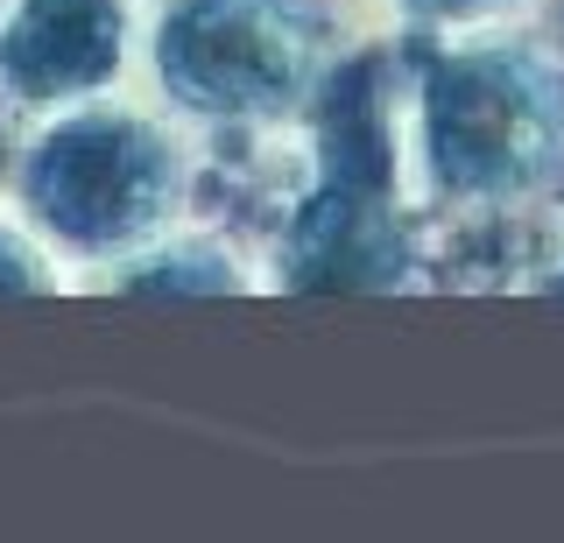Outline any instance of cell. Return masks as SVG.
Segmentation results:
<instances>
[{
    "mask_svg": "<svg viewBox=\"0 0 564 543\" xmlns=\"http://www.w3.org/2000/svg\"><path fill=\"white\" fill-rule=\"evenodd\" d=\"M8 205L64 269H113L184 226L191 149L163 113L99 93L29 120V142L8 155Z\"/></svg>",
    "mask_w": 564,
    "mask_h": 543,
    "instance_id": "cell-2",
    "label": "cell"
},
{
    "mask_svg": "<svg viewBox=\"0 0 564 543\" xmlns=\"http://www.w3.org/2000/svg\"><path fill=\"white\" fill-rule=\"evenodd\" d=\"M106 275H113L120 296H234V290H247V261L226 240L184 234V226H170L141 254L113 261Z\"/></svg>",
    "mask_w": 564,
    "mask_h": 543,
    "instance_id": "cell-7",
    "label": "cell"
},
{
    "mask_svg": "<svg viewBox=\"0 0 564 543\" xmlns=\"http://www.w3.org/2000/svg\"><path fill=\"white\" fill-rule=\"evenodd\" d=\"M410 170L466 213H508L564 184V64L508 29L410 50Z\"/></svg>",
    "mask_w": 564,
    "mask_h": 543,
    "instance_id": "cell-1",
    "label": "cell"
},
{
    "mask_svg": "<svg viewBox=\"0 0 564 543\" xmlns=\"http://www.w3.org/2000/svg\"><path fill=\"white\" fill-rule=\"evenodd\" d=\"M134 57V0H0V107L43 120L113 93Z\"/></svg>",
    "mask_w": 564,
    "mask_h": 543,
    "instance_id": "cell-5",
    "label": "cell"
},
{
    "mask_svg": "<svg viewBox=\"0 0 564 543\" xmlns=\"http://www.w3.org/2000/svg\"><path fill=\"white\" fill-rule=\"evenodd\" d=\"M57 290V254L22 219H0V296H43Z\"/></svg>",
    "mask_w": 564,
    "mask_h": 543,
    "instance_id": "cell-9",
    "label": "cell"
},
{
    "mask_svg": "<svg viewBox=\"0 0 564 543\" xmlns=\"http://www.w3.org/2000/svg\"><path fill=\"white\" fill-rule=\"evenodd\" d=\"M296 120H304L317 184L402 198V177H410V50L360 43L346 57H325Z\"/></svg>",
    "mask_w": 564,
    "mask_h": 543,
    "instance_id": "cell-4",
    "label": "cell"
},
{
    "mask_svg": "<svg viewBox=\"0 0 564 543\" xmlns=\"http://www.w3.org/2000/svg\"><path fill=\"white\" fill-rule=\"evenodd\" d=\"M325 29L304 0H163L149 72L184 120L282 128L325 72Z\"/></svg>",
    "mask_w": 564,
    "mask_h": 543,
    "instance_id": "cell-3",
    "label": "cell"
},
{
    "mask_svg": "<svg viewBox=\"0 0 564 543\" xmlns=\"http://www.w3.org/2000/svg\"><path fill=\"white\" fill-rule=\"evenodd\" d=\"M410 29L423 36H466V29H508L522 22L536 0H388Z\"/></svg>",
    "mask_w": 564,
    "mask_h": 543,
    "instance_id": "cell-8",
    "label": "cell"
},
{
    "mask_svg": "<svg viewBox=\"0 0 564 543\" xmlns=\"http://www.w3.org/2000/svg\"><path fill=\"white\" fill-rule=\"evenodd\" d=\"M269 275L282 290H410L423 275V248L402 198H367L311 177L269 248Z\"/></svg>",
    "mask_w": 564,
    "mask_h": 543,
    "instance_id": "cell-6",
    "label": "cell"
}]
</instances>
